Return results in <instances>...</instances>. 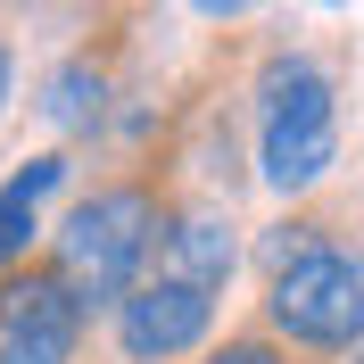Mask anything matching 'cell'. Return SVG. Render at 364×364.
<instances>
[{
  "label": "cell",
  "instance_id": "13",
  "mask_svg": "<svg viewBox=\"0 0 364 364\" xmlns=\"http://www.w3.org/2000/svg\"><path fill=\"white\" fill-rule=\"evenodd\" d=\"M323 9H340V0H323Z\"/></svg>",
  "mask_w": 364,
  "mask_h": 364
},
{
  "label": "cell",
  "instance_id": "8",
  "mask_svg": "<svg viewBox=\"0 0 364 364\" xmlns=\"http://www.w3.org/2000/svg\"><path fill=\"white\" fill-rule=\"evenodd\" d=\"M83 323H91L83 298L50 306V315L9 323V331H0V364H75V348H83Z\"/></svg>",
  "mask_w": 364,
  "mask_h": 364
},
{
  "label": "cell",
  "instance_id": "10",
  "mask_svg": "<svg viewBox=\"0 0 364 364\" xmlns=\"http://www.w3.org/2000/svg\"><path fill=\"white\" fill-rule=\"evenodd\" d=\"M207 364H290V348H273L265 331H240V340L207 348Z\"/></svg>",
  "mask_w": 364,
  "mask_h": 364
},
{
  "label": "cell",
  "instance_id": "14",
  "mask_svg": "<svg viewBox=\"0 0 364 364\" xmlns=\"http://www.w3.org/2000/svg\"><path fill=\"white\" fill-rule=\"evenodd\" d=\"M356 364H364V348H356Z\"/></svg>",
  "mask_w": 364,
  "mask_h": 364
},
{
  "label": "cell",
  "instance_id": "6",
  "mask_svg": "<svg viewBox=\"0 0 364 364\" xmlns=\"http://www.w3.org/2000/svg\"><path fill=\"white\" fill-rule=\"evenodd\" d=\"M108 100H116V67L83 42V50H67V58L42 75V100H33V108H42V124H50V133L91 141L100 124H108Z\"/></svg>",
  "mask_w": 364,
  "mask_h": 364
},
{
  "label": "cell",
  "instance_id": "11",
  "mask_svg": "<svg viewBox=\"0 0 364 364\" xmlns=\"http://www.w3.org/2000/svg\"><path fill=\"white\" fill-rule=\"evenodd\" d=\"M9 100H17V42L0 33V116H9Z\"/></svg>",
  "mask_w": 364,
  "mask_h": 364
},
{
  "label": "cell",
  "instance_id": "12",
  "mask_svg": "<svg viewBox=\"0 0 364 364\" xmlns=\"http://www.w3.org/2000/svg\"><path fill=\"white\" fill-rule=\"evenodd\" d=\"M199 17H249V0H191Z\"/></svg>",
  "mask_w": 364,
  "mask_h": 364
},
{
  "label": "cell",
  "instance_id": "3",
  "mask_svg": "<svg viewBox=\"0 0 364 364\" xmlns=\"http://www.w3.org/2000/svg\"><path fill=\"white\" fill-rule=\"evenodd\" d=\"M265 340L306 356H356L364 348V249L315 240L282 273H265Z\"/></svg>",
  "mask_w": 364,
  "mask_h": 364
},
{
  "label": "cell",
  "instance_id": "1",
  "mask_svg": "<svg viewBox=\"0 0 364 364\" xmlns=\"http://www.w3.org/2000/svg\"><path fill=\"white\" fill-rule=\"evenodd\" d=\"M257 116V174L282 199H306L340 166V67L306 42H273L249 75Z\"/></svg>",
  "mask_w": 364,
  "mask_h": 364
},
{
  "label": "cell",
  "instance_id": "5",
  "mask_svg": "<svg viewBox=\"0 0 364 364\" xmlns=\"http://www.w3.org/2000/svg\"><path fill=\"white\" fill-rule=\"evenodd\" d=\"M158 282H191V290H224L232 273H240V224H232L224 207H166L158 224V249H149Z\"/></svg>",
  "mask_w": 364,
  "mask_h": 364
},
{
  "label": "cell",
  "instance_id": "7",
  "mask_svg": "<svg viewBox=\"0 0 364 364\" xmlns=\"http://www.w3.org/2000/svg\"><path fill=\"white\" fill-rule=\"evenodd\" d=\"M67 174H75V158H67V149H42V158H25L17 174L0 182V273L33 257V232H42V207L58 199V191H67Z\"/></svg>",
  "mask_w": 364,
  "mask_h": 364
},
{
  "label": "cell",
  "instance_id": "4",
  "mask_svg": "<svg viewBox=\"0 0 364 364\" xmlns=\"http://www.w3.org/2000/svg\"><path fill=\"white\" fill-rule=\"evenodd\" d=\"M215 331V290H191V282H133L116 298V348L133 364H174L191 348H207Z\"/></svg>",
  "mask_w": 364,
  "mask_h": 364
},
{
  "label": "cell",
  "instance_id": "2",
  "mask_svg": "<svg viewBox=\"0 0 364 364\" xmlns=\"http://www.w3.org/2000/svg\"><path fill=\"white\" fill-rule=\"evenodd\" d=\"M158 224H166V199L158 182H100L91 199L67 207V224H58V273L75 282V298L83 306H100V298H124L149 273V249H158Z\"/></svg>",
  "mask_w": 364,
  "mask_h": 364
},
{
  "label": "cell",
  "instance_id": "9",
  "mask_svg": "<svg viewBox=\"0 0 364 364\" xmlns=\"http://www.w3.org/2000/svg\"><path fill=\"white\" fill-rule=\"evenodd\" d=\"M315 240H331V224H323V215H290V224H273L265 240H257V265H265V273H282L290 257H306V249H315Z\"/></svg>",
  "mask_w": 364,
  "mask_h": 364
}]
</instances>
